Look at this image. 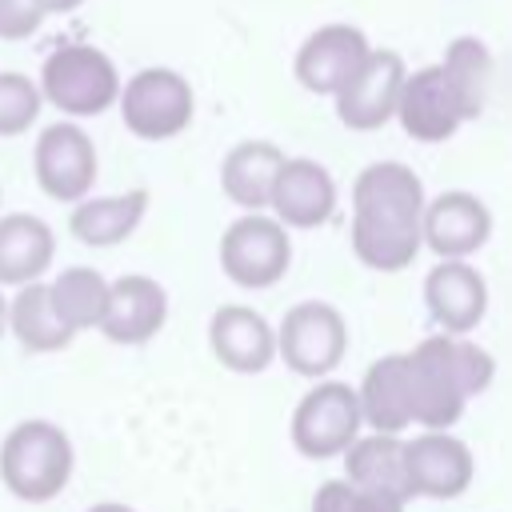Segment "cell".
Returning <instances> with one entry per match:
<instances>
[{
  "label": "cell",
  "instance_id": "6da1fadb",
  "mask_svg": "<svg viewBox=\"0 0 512 512\" xmlns=\"http://www.w3.org/2000/svg\"><path fill=\"white\" fill-rule=\"evenodd\" d=\"M492 376L496 360L488 348L440 332L420 340L412 352H388L372 360L356 400L372 432H404L408 424L452 428L464 416V404L480 396Z\"/></svg>",
  "mask_w": 512,
  "mask_h": 512
},
{
  "label": "cell",
  "instance_id": "7a4b0ae2",
  "mask_svg": "<svg viewBox=\"0 0 512 512\" xmlns=\"http://www.w3.org/2000/svg\"><path fill=\"white\" fill-rule=\"evenodd\" d=\"M424 184L408 164H368L352 184V252L372 272H404L420 252Z\"/></svg>",
  "mask_w": 512,
  "mask_h": 512
},
{
  "label": "cell",
  "instance_id": "3957f363",
  "mask_svg": "<svg viewBox=\"0 0 512 512\" xmlns=\"http://www.w3.org/2000/svg\"><path fill=\"white\" fill-rule=\"evenodd\" d=\"M72 440L52 420H20L0 444V480L16 500L48 504L72 480Z\"/></svg>",
  "mask_w": 512,
  "mask_h": 512
},
{
  "label": "cell",
  "instance_id": "277c9868",
  "mask_svg": "<svg viewBox=\"0 0 512 512\" xmlns=\"http://www.w3.org/2000/svg\"><path fill=\"white\" fill-rule=\"evenodd\" d=\"M344 348H348V324L340 308H332L328 300L292 304L276 328V356L288 364V372L308 380L336 372V364L344 360Z\"/></svg>",
  "mask_w": 512,
  "mask_h": 512
},
{
  "label": "cell",
  "instance_id": "5b68a950",
  "mask_svg": "<svg viewBox=\"0 0 512 512\" xmlns=\"http://www.w3.org/2000/svg\"><path fill=\"white\" fill-rule=\"evenodd\" d=\"M292 264L288 228L264 212H248L232 220L220 236V268L236 288H272L284 280Z\"/></svg>",
  "mask_w": 512,
  "mask_h": 512
},
{
  "label": "cell",
  "instance_id": "8992f818",
  "mask_svg": "<svg viewBox=\"0 0 512 512\" xmlns=\"http://www.w3.org/2000/svg\"><path fill=\"white\" fill-rule=\"evenodd\" d=\"M360 400L356 388L344 380H324L312 384L296 412H292V448L308 460H328L340 456L356 436H360Z\"/></svg>",
  "mask_w": 512,
  "mask_h": 512
},
{
  "label": "cell",
  "instance_id": "52a82bcc",
  "mask_svg": "<svg viewBox=\"0 0 512 512\" xmlns=\"http://www.w3.org/2000/svg\"><path fill=\"white\" fill-rule=\"evenodd\" d=\"M44 96L68 116H96L120 96V76L100 48L64 44L44 60Z\"/></svg>",
  "mask_w": 512,
  "mask_h": 512
},
{
  "label": "cell",
  "instance_id": "ba28073f",
  "mask_svg": "<svg viewBox=\"0 0 512 512\" xmlns=\"http://www.w3.org/2000/svg\"><path fill=\"white\" fill-rule=\"evenodd\" d=\"M116 100H120V116H124L128 132L140 136V140L180 136L192 120V88L172 68L136 72Z\"/></svg>",
  "mask_w": 512,
  "mask_h": 512
},
{
  "label": "cell",
  "instance_id": "9c48e42d",
  "mask_svg": "<svg viewBox=\"0 0 512 512\" xmlns=\"http://www.w3.org/2000/svg\"><path fill=\"white\" fill-rule=\"evenodd\" d=\"M32 168H36V184L52 200L76 204L96 184V148H92V140H88L84 128H76V124H52L36 140Z\"/></svg>",
  "mask_w": 512,
  "mask_h": 512
},
{
  "label": "cell",
  "instance_id": "30bf717a",
  "mask_svg": "<svg viewBox=\"0 0 512 512\" xmlns=\"http://www.w3.org/2000/svg\"><path fill=\"white\" fill-rule=\"evenodd\" d=\"M404 472L412 496L428 500H456L472 484V452L464 440L448 436V428H424V436L404 440Z\"/></svg>",
  "mask_w": 512,
  "mask_h": 512
},
{
  "label": "cell",
  "instance_id": "8fae6325",
  "mask_svg": "<svg viewBox=\"0 0 512 512\" xmlns=\"http://www.w3.org/2000/svg\"><path fill=\"white\" fill-rule=\"evenodd\" d=\"M400 80H404V60L396 52H372L360 60V68L336 88V112L348 128L356 132H372L380 128L392 112H396V96H400Z\"/></svg>",
  "mask_w": 512,
  "mask_h": 512
},
{
  "label": "cell",
  "instance_id": "7c38bea8",
  "mask_svg": "<svg viewBox=\"0 0 512 512\" xmlns=\"http://www.w3.org/2000/svg\"><path fill=\"white\" fill-rule=\"evenodd\" d=\"M268 204L276 212L280 224L288 228H320L324 220H332L336 212V180L324 164L296 156V160H280Z\"/></svg>",
  "mask_w": 512,
  "mask_h": 512
},
{
  "label": "cell",
  "instance_id": "4fadbf2b",
  "mask_svg": "<svg viewBox=\"0 0 512 512\" xmlns=\"http://www.w3.org/2000/svg\"><path fill=\"white\" fill-rule=\"evenodd\" d=\"M492 236V212L472 192H444L420 212V244L440 260H464Z\"/></svg>",
  "mask_w": 512,
  "mask_h": 512
},
{
  "label": "cell",
  "instance_id": "5bb4252c",
  "mask_svg": "<svg viewBox=\"0 0 512 512\" xmlns=\"http://www.w3.org/2000/svg\"><path fill=\"white\" fill-rule=\"evenodd\" d=\"M164 320H168V292L152 276L128 272L108 284V300L96 328L112 344H148L164 328Z\"/></svg>",
  "mask_w": 512,
  "mask_h": 512
},
{
  "label": "cell",
  "instance_id": "9a60e30c",
  "mask_svg": "<svg viewBox=\"0 0 512 512\" xmlns=\"http://www.w3.org/2000/svg\"><path fill=\"white\" fill-rule=\"evenodd\" d=\"M424 308L444 332L468 336L488 312V284L468 260H440L424 276Z\"/></svg>",
  "mask_w": 512,
  "mask_h": 512
},
{
  "label": "cell",
  "instance_id": "2e32d148",
  "mask_svg": "<svg viewBox=\"0 0 512 512\" xmlns=\"http://www.w3.org/2000/svg\"><path fill=\"white\" fill-rule=\"evenodd\" d=\"M208 344H212V356L224 368L240 372V376L264 372L276 360V332L248 304H224V308H216L212 312V324H208Z\"/></svg>",
  "mask_w": 512,
  "mask_h": 512
},
{
  "label": "cell",
  "instance_id": "e0dca14e",
  "mask_svg": "<svg viewBox=\"0 0 512 512\" xmlns=\"http://www.w3.org/2000/svg\"><path fill=\"white\" fill-rule=\"evenodd\" d=\"M392 116H400L404 132L412 140H424V144H440L460 128V112H456V100L440 76V64L420 68V72L400 80V96H396Z\"/></svg>",
  "mask_w": 512,
  "mask_h": 512
},
{
  "label": "cell",
  "instance_id": "ac0fdd59",
  "mask_svg": "<svg viewBox=\"0 0 512 512\" xmlns=\"http://www.w3.org/2000/svg\"><path fill=\"white\" fill-rule=\"evenodd\" d=\"M368 56V40L352 24H328L304 40L296 52V80L308 92H336Z\"/></svg>",
  "mask_w": 512,
  "mask_h": 512
},
{
  "label": "cell",
  "instance_id": "d6986e66",
  "mask_svg": "<svg viewBox=\"0 0 512 512\" xmlns=\"http://www.w3.org/2000/svg\"><path fill=\"white\" fill-rule=\"evenodd\" d=\"M340 456H344V476L352 484L384 492V496H392L400 504L412 500V484H408V472H404V440H400V432L356 436Z\"/></svg>",
  "mask_w": 512,
  "mask_h": 512
},
{
  "label": "cell",
  "instance_id": "ffe728a7",
  "mask_svg": "<svg viewBox=\"0 0 512 512\" xmlns=\"http://www.w3.org/2000/svg\"><path fill=\"white\" fill-rule=\"evenodd\" d=\"M56 256L52 228L32 212L0 216V288H20L40 280Z\"/></svg>",
  "mask_w": 512,
  "mask_h": 512
},
{
  "label": "cell",
  "instance_id": "44dd1931",
  "mask_svg": "<svg viewBox=\"0 0 512 512\" xmlns=\"http://www.w3.org/2000/svg\"><path fill=\"white\" fill-rule=\"evenodd\" d=\"M144 212H148L144 188L120 192V196H96V200L84 196V200H76V208L68 216V232L88 248H112L140 228Z\"/></svg>",
  "mask_w": 512,
  "mask_h": 512
},
{
  "label": "cell",
  "instance_id": "7402d4cb",
  "mask_svg": "<svg viewBox=\"0 0 512 512\" xmlns=\"http://www.w3.org/2000/svg\"><path fill=\"white\" fill-rule=\"evenodd\" d=\"M284 152L268 140H244L236 144L224 164H220V188L232 204L248 208V212H260L268 204V192H272V180H276V168H280Z\"/></svg>",
  "mask_w": 512,
  "mask_h": 512
},
{
  "label": "cell",
  "instance_id": "603a6c76",
  "mask_svg": "<svg viewBox=\"0 0 512 512\" xmlns=\"http://www.w3.org/2000/svg\"><path fill=\"white\" fill-rule=\"evenodd\" d=\"M8 328L24 352H60L76 340V332L56 316V308L48 300V284H40V280L20 284L16 300L8 304Z\"/></svg>",
  "mask_w": 512,
  "mask_h": 512
},
{
  "label": "cell",
  "instance_id": "cb8c5ba5",
  "mask_svg": "<svg viewBox=\"0 0 512 512\" xmlns=\"http://www.w3.org/2000/svg\"><path fill=\"white\" fill-rule=\"evenodd\" d=\"M440 76L456 100L460 120H472L484 112L488 104V80H492V56L484 48V40L476 36H460L448 44L444 60H440Z\"/></svg>",
  "mask_w": 512,
  "mask_h": 512
},
{
  "label": "cell",
  "instance_id": "d4e9b609",
  "mask_svg": "<svg viewBox=\"0 0 512 512\" xmlns=\"http://www.w3.org/2000/svg\"><path fill=\"white\" fill-rule=\"evenodd\" d=\"M48 300L72 332H88V328L100 324V312H104V300H108V280L96 268L76 264V268H64L48 284Z\"/></svg>",
  "mask_w": 512,
  "mask_h": 512
},
{
  "label": "cell",
  "instance_id": "484cf974",
  "mask_svg": "<svg viewBox=\"0 0 512 512\" xmlns=\"http://www.w3.org/2000/svg\"><path fill=\"white\" fill-rule=\"evenodd\" d=\"M312 512H404V504L384 492L360 488L344 476V480H324L312 492Z\"/></svg>",
  "mask_w": 512,
  "mask_h": 512
},
{
  "label": "cell",
  "instance_id": "4316f807",
  "mask_svg": "<svg viewBox=\"0 0 512 512\" xmlns=\"http://www.w3.org/2000/svg\"><path fill=\"white\" fill-rule=\"evenodd\" d=\"M40 116V92L20 72H0V136H20Z\"/></svg>",
  "mask_w": 512,
  "mask_h": 512
},
{
  "label": "cell",
  "instance_id": "83f0119b",
  "mask_svg": "<svg viewBox=\"0 0 512 512\" xmlns=\"http://www.w3.org/2000/svg\"><path fill=\"white\" fill-rule=\"evenodd\" d=\"M40 0H0V40H24L40 28Z\"/></svg>",
  "mask_w": 512,
  "mask_h": 512
},
{
  "label": "cell",
  "instance_id": "f1b7e54d",
  "mask_svg": "<svg viewBox=\"0 0 512 512\" xmlns=\"http://www.w3.org/2000/svg\"><path fill=\"white\" fill-rule=\"evenodd\" d=\"M84 0H40V8L44 12H72V8H80Z\"/></svg>",
  "mask_w": 512,
  "mask_h": 512
},
{
  "label": "cell",
  "instance_id": "f546056e",
  "mask_svg": "<svg viewBox=\"0 0 512 512\" xmlns=\"http://www.w3.org/2000/svg\"><path fill=\"white\" fill-rule=\"evenodd\" d=\"M88 512H136V508H128V504H116V500H104V504H92Z\"/></svg>",
  "mask_w": 512,
  "mask_h": 512
},
{
  "label": "cell",
  "instance_id": "4dcf8cb0",
  "mask_svg": "<svg viewBox=\"0 0 512 512\" xmlns=\"http://www.w3.org/2000/svg\"><path fill=\"white\" fill-rule=\"evenodd\" d=\"M4 332H8V300L0 292V340H4Z\"/></svg>",
  "mask_w": 512,
  "mask_h": 512
}]
</instances>
